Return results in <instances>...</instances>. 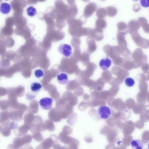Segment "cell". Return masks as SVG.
I'll return each mask as SVG.
<instances>
[{"instance_id":"2","label":"cell","mask_w":149,"mask_h":149,"mask_svg":"<svg viewBox=\"0 0 149 149\" xmlns=\"http://www.w3.org/2000/svg\"><path fill=\"white\" fill-rule=\"evenodd\" d=\"M58 50L61 54L65 57H70L72 54L71 46L68 44H61L58 48Z\"/></svg>"},{"instance_id":"1","label":"cell","mask_w":149,"mask_h":149,"mask_svg":"<svg viewBox=\"0 0 149 149\" xmlns=\"http://www.w3.org/2000/svg\"><path fill=\"white\" fill-rule=\"evenodd\" d=\"M96 113L98 118L103 120L108 119L111 114L110 108L104 105H100L97 109Z\"/></svg>"},{"instance_id":"5","label":"cell","mask_w":149,"mask_h":149,"mask_svg":"<svg viewBox=\"0 0 149 149\" xmlns=\"http://www.w3.org/2000/svg\"><path fill=\"white\" fill-rule=\"evenodd\" d=\"M111 60L108 58L106 57L101 59L99 65L101 69L103 70H107L111 64Z\"/></svg>"},{"instance_id":"4","label":"cell","mask_w":149,"mask_h":149,"mask_svg":"<svg viewBox=\"0 0 149 149\" xmlns=\"http://www.w3.org/2000/svg\"><path fill=\"white\" fill-rule=\"evenodd\" d=\"M24 112L22 110L12 111L9 113V117L13 120L19 121L21 120Z\"/></svg>"},{"instance_id":"15","label":"cell","mask_w":149,"mask_h":149,"mask_svg":"<svg viewBox=\"0 0 149 149\" xmlns=\"http://www.w3.org/2000/svg\"><path fill=\"white\" fill-rule=\"evenodd\" d=\"M6 0V1H8V0Z\"/></svg>"},{"instance_id":"11","label":"cell","mask_w":149,"mask_h":149,"mask_svg":"<svg viewBox=\"0 0 149 149\" xmlns=\"http://www.w3.org/2000/svg\"><path fill=\"white\" fill-rule=\"evenodd\" d=\"M124 82L126 85L129 87L133 86L135 84L134 79L131 77H127L126 78Z\"/></svg>"},{"instance_id":"14","label":"cell","mask_w":149,"mask_h":149,"mask_svg":"<svg viewBox=\"0 0 149 149\" xmlns=\"http://www.w3.org/2000/svg\"><path fill=\"white\" fill-rule=\"evenodd\" d=\"M148 148L149 149V140H148Z\"/></svg>"},{"instance_id":"16","label":"cell","mask_w":149,"mask_h":149,"mask_svg":"<svg viewBox=\"0 0 149 149\" xmlns=\"http://www.w3.org/2000/svg\"></svg>"},{"instance_id":"13","label":"cell","mask_w":149,"mask_h":149,"mask_svg":"<svg viewBox=\"0 0 149 149\" xmlns=\"http://www.w3.org/2000/svg\"><path fill=\"white\" fill-rule=\"evenodd\" d=\"M141 5L146 8L149 7V0H139Z\"/></svg>"},{"instance_id":"9","label":"cell","mask_w":149,"mask_h":149,"mask_svg":"<svg viewBox=\"0 0 149 149\" xmlns=\"http://www.w3.org/2000/svg\"><path fill=\"white\" fill-rule=\"evenodd\" d=\"M42 85L40 83L37 82L32 83L31 85V88L32 91L37 93L41 89Z\"/></svg>"},{"instance_id":"8","label":"cell","mask_w":149,"mask_h":149,"mask_svg":"<svg viewBox=\"0 0 149 149\" xmlns=\"http://www.w3.org/2000/svg\"><path fill=\"white\" fill-rule=\"evenodd\" d=\"M11 9V6L7 3H3L1 4L0 10L1 12L3 14H8Z\"/></svg>"},{"instance_id":"3","label":"cell","mask_w":149,"mask_h":149,"mask_svg":"<svg viewBox=\"0 0 149 149\" xmlns=\"http://www.w3.org/2000/svg\"><path fill=\"white\" fill-rule=\"evenodd\" d=\"M52 102L53 100L52 98L45 97L40 99L39 103L42 109L49 110L52 108Z\"/></svg>"},{"instance_id":"7","label":"cell","mask_w":149,"mask_h":149,"mask_svg":"<svg viewBox=\"0 0 149 149\" xmlns=\"http://www.w3.org/2000/svg\"><path fill=\"white\" fill-rule=\"evenodd\" d=\"M143 141L139 139L132 140L131 143L132 148L134 149H142L143 148Z\"/></svg>"},{"instance_id":"6","label":"cell","mask_w":149,"mask_h":149,"mask_svg":"<svg viewBox=\"0 0 149 149\" xmlns=\"http://www.w3.org/2000/svg\"><path fill=\"white\" fill-rule=\"evenodd\" d=\"M57 78L58 82L61 84H66L68 82V76L65 73H60L57 75Z\"/></svg>"},{"instance_id":"10","label":"cell","mask_w":149,"mask_h":149,"mask_svg":"<svg viewBox=\"0 0 149 149\" xmlns=\"http://www.w3.org/2000/svg\"><path fill=\"white\" fill-rule=\"evenodd\" d=\"M26 12L27 15L31 17L35 16L37 13L36 8L32 6H30L28 8L26 9Z\"/></svg>"},{"instance_id":"12","label":"cell","mask_w":149,"mask_h":149,"mask_svg":"<svg viewBox=\"0 0 149 149\" xmlns=\"http://www.w3.org/2000/svg\"><path fill=\"white\" fill-rule=\"evenodd\" d=\"M34 74L36 77L39 78L43 75L44 72L41 69L36 70L34 72Z\"/></svg>"}]
</instances>
